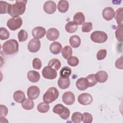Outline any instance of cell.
I'll use <instances>...</instances> for the list:
<instances>
[{
    "mask_svg": "<svg viewBox=\"0 0 123 123\" xmlns=\"http://www.w3.org/2000/svg\"><path fill=\"white\" fill-rule=\"evenodd\" d=\"M27 1L25 0H16L13 4H11L8 13L12 17L19 16L23 14L26 9Z\"/></svg>",
    "mask_w": 123,
    "mask_h": 123,
    "instance_id": "obj_1",
    "label": "cell"
},
{
    "mask_svg": "<svg viewBox=\"0 0 123 123\" xmlns=\"http://www.w3.org/2000/svg\"><path fill=\"white\" fill-rule=\"evenodd\" d=\"M2 51L6 55L16 54L19 50V44L16 40L9 39L4 42L2 46Z\"/></svg>",
    "mask_w": 123,
    "mask_h": 123,
    "instance_id": "obj_2",
    "label": "cell"
},
{
    "mask_svg": "<svg viewBox=\"0 0 123 123\" xmlns=\"http://www.w3.org/2000/svg\"><path fill=\"white\" fill-rule=\"evenodd\" d=\"M59 95V92L58 89L55 87H50L43 95V100L45 103H50L56 100Z\"/></svg>",
    "mask_w": 123,
    "mask_h": 123,
    "instance_id": "obj_3",
    "label": "cell"
},
{
    "mask_svg": "<svg viewBox=\"0 0 123 123\" xmlns=\"http://www.w3.org/2000/svg\"><path fill=\"white\" fill-rule=\"evenodd\" d=\"M53 112L55 114H59L60 117L63 119H67L70 114L69 110L61 104H56L53 108Z\"/></svg>",
    "mask_w": 123,
    "mask_h": 123,
    "instance_id": "obj_4",
    "label": "cell"
},
{
    "mask_svg": "<svg viewBox=\"0 0 123 123\" xmlns=\"http://www.w3.org/2000/svg\"><path fill=\"white\" fill-rule=\"evenodd\" d=\"M90 38L92 41L97 43H103L108 39L107 34L101 31H95L91 33Z\"/></svg>",
    "mask_w": 123,
    "mask_h": 123,
    "instance_id": "obj_5",
    "label": "cell"
},
{
    "mask_svg": "<svg viewBox=\"0 0 123 123\" xmlns=\"http://www.w3.org/2000/svg\"><path fill=\"white\" fill-rule=\"evenodd\" d=\"M23 21L20 16L10 18L7 22V26L12 31H15L19 28L22 25Z\"/></svg>",
    "mask_w": 123,
    "mask_h": 123,
    "instance_id": "obj_6",
    "label": "cell"
},
{
    "mask_svg": "<svg viewBox=\"0 0 123 123\" xmlns=\"http://www.w3.org/2000/svg\"><path fill=\"white\" fill-rule=\"evenodd\" d=\"M42 74L45 78L52 80L56 78L57 73L54 69L49 66H47L43 69Z\"/></svg>",
    "mask_w": 123,
    "mask_h": 123,
    "instance_id": "obj_7",
    "label": "cell"
},
{
    "mask_svg": "<svg viewBox=\"0 0 123 123\" xmlns=\"http://www.w3.org/2000/svg\"><path fill=\"white\" fill-rule=\"evenodd\" d=\"M41 46V43L38 39L33 38L29 41L27 45L28 50L32 53L37 52Z\"/></svg>",
    "mask_w": 123,
    "mask_h": 123,
    "instance_id": "obj_8",
    "label": "cell"
},
{
    "mask_svg": "<svg viewBox=\"0 0 123 123\" xmlns=\"http://www.w3.org/2000/svg\"><path fill=\"white\" fill-rule=\"evenodd\" d=\"M78 101L83 105L90 104L93 101V98L88 93H84L80 94L77 98Z\"/></svg>",
    "mask_w": 123,
    "mask_h": 123,
    "instance_id": "obj_9",
    "label": "cell"
},
{
    "mask_svg": "<svg viewBox=\"0 0 123 123\" xmlns=\"http://www.w3.org/2000/svg\"><path fill=\"white\" fill-rule=\"evenodd\" d=\"M62 100L63 102L65 104L71 105L73 104L75 101L74 95L71 91H66L63 94Z\"/></svg>",
    "mask_w": 123,
    "mask_h": 123,
    "instance_id": "obj_10",
    "label": "cell"
},
{
    "mask_svg": "<svg viewBox=\"0 0 123 123\" xmlns=\"http://www.w3.org/2000/svg\"><path fill=\"white\" fill-rule=\"evenodd\" d=\"M40 94V89L37 86H32L28 87L27 95L29 98L34 100L37 98Z\"/></svg>",
    "mask_w": 123,
    "mask_h": 123,
    "instance_id": "obj_11",
    "label": "cell"
},
{
    "mask_svg": "<svg viewBox=\"0 0 123 123\" xmlns=\"http://www.w3.org/2000/svg\"><path fill=\"white\" fill-rule=\"evenodd\" d=\"M57 6L55 2L52 0L46 1L43 5L44 12L48 14H53L56 10Z\"/></svg>",
    "mask_w": 123,
    "mask_h": 123,
    "instance_id": "obj_12",
    "label": "cell"
},
{
    "mask_svg": "<svg viewBox=\"0 0 123 123\" xmlns=\"http://www.w3.org/2000/svg\"><path fill=\"white\" fill-rule=\"evenodd\" d=\"M102 17L106 21L112 20L115 16V12L113 9L111 7L105 8L102 11Z\"/></svg>",
    "mask_w": 123,
    "mask_h": 123,
    "instance_id": "obj_13",
    "label": "cell"
},
{
    "mask_svg": "<svg viewBox=\"0 0 123 123\" xmlns=\"http://www.w3.org/2000/svg\"><path fill=\"white\" fill-rule=\"evenodd\" d=\"M46 29L42 26H37L32 31V34L34 38L40 39L44 37L46 34Z\"/></svg>",
    "mask_w": 123,
    "mask_h": 123,
    "instance_id": "obj_14",
    "label": "cell"
},
{
    "mask_svg": "<svg viewBox=\"0 0 123 123\" xmlns=\"http://www.w3.org/2000/svg\"><path fill=\"white\" fill-rule=\"evenodd\" d=\"M60 33L59 30L55 28H50L47 30L46 33L47 38L50 41H55L59 37Z\"/></svg>",
    "mask_w": 123,
    "mask_h": 123,
    "instance_id": "obj_15",
    "label": "cell"
},
{
    "mask_svg": "<svg viewBox=\"0 0 123 123\" xmlns=\"http://www.w3.org/2000/svg\"><path fill=\"white\" fill-rule=\"evenodd\" d=\"M76 86L79 90L83 91L89 87L88 83L86 78L81 77L77 80L75 83Z\"/></svg>",
    "mask_w": 123,
    "mask_h": 123,
    "instance_id": "obj_16",
    "label": "cell"
},
{
    "mask_svg": "<svg viewBox=\"0 0 123 123\" xmlns=\"http://www.w3.org/2000/svg\"><path fill=\"white\" fill-rule=\"evenodd\" d=\"M40 78L39 73L36 71L31 70L27 73V78L29 81L32 83L37 82L39 80Z\"/></svg>",
    "mask_w": 123,
    "mask_h": 123,
    "instance_id": "obj_17",
    "label": "cell"
},
{
    "mask_svg": "<svg viewBox=\"0 0 123 123\" xmlns=\"http://www.w3.org/2000/svg\"><path fill=\"white\" fill-rule=\"evenodd\" d=\"M62 49V45L57 41L52 42L49 46V50L53 54H58Z\"/></svg>",
    "mask_w": 123,
    "mask_h": 123,
    "instance_id": "obj_18",
    "label": "cell"
},
{
    "mask_svg": "<svg viewBox=\"0 0 123 123\" xmlns=\"http://www.w3.org/2000/svg\"><path fill=\"white\" fill-rule=\"evenodd\" d=\"M95 77L98 82L103 83L108 80V75L105 71H99L95 74Z\"/></svg>",
    "mask_w": 123,
    "mask_h": 123,
    "instance_id": "obj_19",
    "label": "cell"
},
{
    "mask_svg": "<svg viewBox=\"0 0 123 123\" xmlns=\"http://www.w3.org/2000/svg\"><path fill=\"white\" fill-rule=\"evenodd\" d=\"M58 85L61 89H66L68 88L70 85V80L69 77L63 78L60 77L58 81Z\"/></svg>",
    "mask_w": 123,
    "mask_h": 123,
    "instance_id": "obj_20",
    "label": "cell"
},
{
    "mask_svg": "<svg viewBox=\"0 0 123 123\" xmlns=\"http://www.w3.org/2000/svg\"><path fill=\"white\" fill-rule=\"evenodd\" d=\"M13 98L15 102L17 103H22L25 99V96L23 91L19 90L14 92Z\"/></svg>",
    "mask_w": 123,
    "mask_h": 123,
    "instance_id": "obj_21",
    "label": "cell"
},
{
    "mask_svg": "<svg viewBox=\"0 0 123 123\" xmlns=\"http://www.w3.org/2000/svg\"><path fill=\"white\" fill-rule=\"evenodd\" d=\"M123 8L121 7L118 9L115 12V19L116 20V22L118 25V26H123Z\"/></svg>",
    "mask_w": 123,
    "mask_h": 123,
    "instance_id": "obj_22",
    "label": "cell"
},
{
    "mask_svg": "<svg viewBox=\"0 0 123 123\" xmlns=\"http://www.w3.org/2000/svg\"><path fill=\"white\" fill-rule=\"evenodd\" d=\"M58 11L62 13L66 12L69 9V2L66 0H60L58 3Z\"/></svg>",
    "mask_w": 123,
    "mask_h": 123,
    "instance_id": "obj_23",
    "label": "cell"
},
{
    "mask_svg": "<svg viewBox=\"0 0 123 123\" xmlns=\"http://www.w3.org/2000/svg\"><path fill=\"white\" fill-rule=\"evenodd\" d=\"M73 20L74 22L77 25H81L85 23V17L83 13L78 12L74 14L73 17Z\"/></svg>",
    "mask_w": 123,
    "mask_h": 123,
    "instance_id": "obj_24",
    "label": "cell"
},
{
    "mask_svg": "<svg viewBox=\"0 0 123 123\" xmlns=\"http://www.w3.org/2000/svg\"><path fill=\"white\" fill-rule=\"evenodd\" d=\"M70 45L74 48L79 47L81 44V40L80 37L77 35H74L70 37L69 39Z\"/></svg>",
    "mask_w": 123,
    "mask_h": 123,
    "instance_id": "obj_25",
    "label": "cell"
},
{
    "mask_svg": "<svg viewBox=\"0 0 123 123\" xmlns=\"http://www.w3.org/2000/svg\"><path fill=\"white\" fill-rule=\"evenodd\" d=\"M77 28L78 25L74 21H70L67 23L65 26L66 31L69 33H73L75 32Z\"/></svg>",
    "mask_w": 123,
    "mask_h": 123,
    "instance_id": "obj_26",
    "label": "cell"
},
{
    "mask_svg": "<svg viewBox=\"0 0 123 123\" xmlns=\"http://www.w3.org/2000/svg\"><path fill=\"white\" fill-rule=\"evenodd\" d=\"M21 103L22 107L25 110H31L34 107V101L30 98H25Z\"/></svg>",
    "mask_w": 123,
    "mask_h": 123,
    "instance_id": "obj_27",
    "label": "cell"
},
{
    "mask_svg": "<svg viewBox=\"0 0 123 123\" xmlns=\"http://www.w3.org/2000/svg\"><path fill=\"white\" fill-rule=\"evenodd\" d=\"M72 49L69 46H66L62 49V56L65 59H68L69 57L72 56Z\"/></svg>",
    "mask_w": 123,
    "mask_h": 123,
    "instance_id": "obj_28",
    "label": "cell"
},
{
    "mask_svg": "<svg viewBox=\"0 0 123 123\" xmlns=\"http://www.w3.org/2000/svg\"><path fill=\"white\" fill-rule=\"evenodd\" d=\"M11 4L4 1H0V13L5 14L8 13Z\"/></svg>",
    "mask_w": 123,
    "mask_h": 123,
    "instance_id": "obj_29",
    "label": "cell"
},
{
    "mask_svg": "<svg viewBox=\"0 0 123 123\" xmlns=\"http://www.w3.org/2000/svg\"><path fill=\"white\" fill-rule=\"evenodd\" d=\"M48 66H50L56 71H57L61 68V63L58 59H52L49 61L48 63Z\"/></svg>",
    "mask_w": 123,
    "mask_h": 123,
    "instance_id": "obj_30",
    "label": "cell"
},
{
    "mask_svg": "<svg viewBox=\"0 0 123 123\" xmlns=\"http://www.w3.org/2000/svg\"><path fill=\"white\" fill-rule=\"evenodd\" d=\"M72 73L71 68L68 66H64L62 68L60 72V77L63 78L69 77Z\"/></svg>",
    "mask_w": 123,
    "mask_h": 123,
    "instance_id": "obj_31",
    "label": "cell"
},
{
    "mask_svg": "<svg viewBox=\"0 0 123 123\" xmlns=\"http://www.w3.org/2000/svg\"><path fill=\"white\" fill-rule=\"evenodd\" d=\"M49 109V105L45 102H41L37 106V110L40 113H46Z\"/></svg>",
    "mask_w": 123,
    "mask_h": 123,
    "instance_id": "obj_32",
    "label": "cell"
},
{
    "mask_svg": "<svg viewBox=\"0 0 123 123\" xmlns=\"http://www.w3.org/2000/svg\"><path fill=\"white\" fill-rule=\"evenodd\" d=\"M83 114L79 112H75L73 113L71 120L73 123H79L82 121Z\"/></svg>",
    "mask_w": 123,
    "mask_h": 123,
    "instance_id": "obj_33",
    "label": "cell"
},
{
    "mask_svg": "<svg viewBox=\"0 0 123 123\" xmlns=\"http://www.w3.org/2000/svg\"><path fill=\"white\" fill-rule=\"evenodd\" d=\"M86 79L88 83L89 87H92L95 86L98 82L95 77V74H90L87 75Z\"/></svg>",
    "mask_w": 123,
    "mask_h": 123,
    "instance_id": "obj_34",
    "label": "cell"
},
{
    "mask_svg": "<svg viewBox=\"0 0 123 123\" xmlns=\"http://www.w3.org/2000/svg\"><path fill=\"white\" fill-rule=\"evenodd\" d=\"M28 38V34L27 32L24 30L21 29L18 33V38L19 42H24Z\"/></svg>",
    "mask_w": 123,
    "mask_h": 123,
    "instance_id": "obj_35",
    "label": "cell"
},
{
    "mask_svg": "<svg viewBox=\"0 0 123 123\" xmlns=\"http://www.w3.org/2000/svg\"><path fill=\"white\" fill-rule=\"evenodd\" d=\"M10 37V33L4 27H1L0 29V38L1 40H5Z\"/></svg>",
    "mask_w": 123,
    "mask_h": 123,
    "instance_id": "obj_36",
    "label": "cell"
},
{
    "mask_svg": "<svg viewBox=\"0 0 123 123\" xmlns=\"http://www.w3.org/2000/svg\"><path fill=\"white\" fill-rule=\"evenodd\" d=\"M79 62V59L75 56H71L67 59L68 64L73 67L77 66Z\"/></svg>",
    "mask_w": 123,
    "mask_h": 123,
    "instance_id": "obj_37",
    "label": "cell"
},
{
    "mask_svg": "<svg viewBox=\"0 0 123 123\" xmlns=\"http://www.w3.org/2000/svg\"><path fill=\"white\" fill-rule=\"evenodd\" d=\"M115 37L117 39L120 41L122 42L123 40V26H118L115 32Z\"/></svg>",
    "mask_w": 123,
    "mask_h": 123,
    "instance_id": "obj_38",
    "label": "cell"
},
{
    "mask_svg": "<svg viewBox=\"0 0 123 123\" xmlns=\"http://www.w3.org/2000/svg\"><path fill=\"white\" fill-rule=\"evenodd\" d=\"M93 28L92 23L91 22H85L82 26V31L83 32H89Z\"/></svg>",
    "mask_w": 123,
    "mask_h": 123,
    "instance_id": "obj_39",
    "label": "cell"
},
{
    "mask_svg": "<svg viewBox=\"0 0 123 123\" xmlns=\"http://www.w3.org/2000/svg\"><path fill=\"white\" fill-rule=\"evenodd\" d=\"M93 121L92 115L88 112H84L83 113L82 121L84 123H91Z\"/></svg>",
    "mask_w": 123,
    "mask_h": 123,
    "instance_id": "obj_40",
    "label": "cell"
},
{
    "mask_svg": "<svg viewBox=\"0 0 123 123\" xmlns=\"http://www.w3.org/2000/svg\"><path fill=\"white\" fill-rule=\"evenodd\" d=\"M32 66L35 69H40L42 66V62L41 60L37 58H34L32 62Z\"/></svg>",
    "mask_w": 123,
    "mask_h": 123,
    "instance_id": "obj_41",
    "label": "cell"
},
{
    "mask_svg": "<svg viewBox=\"0 0 123 123\" xmlns=\"http://www.w3.org/2000/svg\"><path fill=\"white\" fill-rule=\"evenodd\" d=\"M107 55V50L105 49H101L98 51L97 54V58L98 60H103Z\"/></svg>",
    "mask_w": 123,
    "mask_h": 123,
    "instance_id": "obj_42",
    "label": "cell"
},
{
    "mask_svg": "<svg viewBox=\"0 0 123 123\" xmlns=\"http://www.w3.org/2000/svg\"><path fill=\"white\" fill-rule=\"evenodd\" d=\"M0 117H5L8 114V108L5 105H0Z\"/></svg>",
    "mask_w": 123,
    "mask_h": 123,
    "instance_id": "obj_43",
    "label": "cell"
},
{
    "mask_svg": "<svg viewBox=\"0 0 123 123\" xmlns=\"http://www.w3.org/2000/svg\"><path fill=\"white\" fill-rule=\"evenodd\" d=\"M115 65L117 68L121 70L123 69V56L116 61Z\"/></svg>",
    "mask_w": 123,
    "mask_h": 123,
    "instance_id": "obj_44",
    "label": "cell"
}]
</instances>
